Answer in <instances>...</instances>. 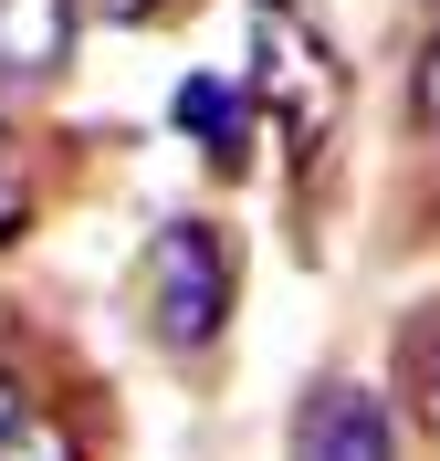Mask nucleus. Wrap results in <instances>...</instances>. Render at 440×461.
I'll return each mask as SVG.
<instances>
[{
    "label": "nucleus",
    "instance_id": "nucleus-1",
    "mask_svg": "<svg viewBox=\"0 0 440 461\" xmlns=\"http://www.w3.org/2000/svg\"><path fill=\"white\" fill-rule=\"evenodd\" d=\"M147 325L178 357L220 346V325H231V241L210 221H168L147 241Z\"/></svg>",
    "mask_w": 440,
    "mask_h": 461
},
{
    "label": "nucleus",
    "instance_id": "nucleus-2",
    "mask_svg": "<svg viewBox=\"0 0 440 461\" xmlns=\"http://www.w3.org/2000/svg\"><path fill=\"white\" fill-rule=\"evenodd\" d=\"M252 105H273L293 126V147H315L325 126H336V105H346V74H336V53H325L315 32L293 22L283 0H252Z\"/></svg>",
    "mask_w": 440,
    "mask_h": 461
},
{
    "label": "nucleus",
    "instance_id": "nucleus-3",
    "mask_svg": "<svg viewBox=\"0 0 440 461\" xmlns=\"http://www.w3.org/2000/svg\"><path fill=\"white\" fill-rule=\"evenodd\" d=\"M293 461H399V420H388V399H378V388H356V377H325V388H304Z\"/></svg>",
    "mask_w": 440,
    "mask_h": 461
},
{
    "label": "nucleus",
    "instance_id": "nucleus-4",
    "mask_svg": "<svg viewBox=\"0 0 440 461\" xmlns=\"http://www.w3.org/2000/svg\"><path fill=\"white\" fill-rule=\"evenodd\" d=\"M74 22H85V0H0V74L31 85V74H63L74 53Z\"/></svg>",
    "mask_w": 440,
    "mask_h": 461
},
{
    "label": "nucleus",
    "instance_id": "nucleus-5",
    "mask_svg": "<svg viewBox=\"0 0 440 461\" xmlns=\"http://www.w3.org/2000/svg\"><path fill=\"white\" fill-rule=\"evenodd\" d=\"M178 126L200 147H220V158H241V137H252V85H241V74H189V85H178Z\"/></svg>",
    "mask_w": 440,
    "mask_h": 461
},
{
    "label": "nucleus",
    "instance_id": "nucleus-6",
    "mask_svg": "<svg viewBox=\"0 0 440 461\" xmlns=\"http://www.w3.org/2000/svg\"><path fill=\"white\" fill-rule=\"evenodd\" d=\"M0 461H74V440H63L53 420H42V409H22V420L0 430Z\"/></svg>",
    "mask_w": 440,
    "mask_h": 461
},
{
    "label": "nucleus",
    "instance_id": "nucleus-7",
    "mask_svg": "<svg viewBox=\"0 0 440 461\" xmlns=\"http://www.w3.org/2000/svg\"><path fill=\"white\" fill-rule=\"evenodd\" d=\"M85 11H105V22H168L178 0H85Z\"/></svg>",
    "mask_w": 440,
    "mask_h": 461
},
{
    "label": "nucleus",
    "instance_id": "nucleus-8",
    "mask_svg": "<svg viewBox=\"0 0 440 461\" xmlns=\"http://www.w3.org/2000/svg\"><path fill=\"white\" fill-rule=\"evenodd\" d=\"M419 126L440 137V42H430V63H419Z\"/></svg>",
    "mask_w": 440,
    "mask_h": 461
},
{
    "label": "nucleus",
    "instance_id": "nucleus-9",
    "mask_svg": "<svg viewBox=\"0 0 440 461\" xmlns=\"http://www.w3.org/2000/svg\"><path fill=\"white\" fill-rule=\"evenodd\" d=\"M419 420H430V430H440V346H430V357H419Z\"/></svg>",
    "mask_w": 440,
    "mask_h": 461
},
{
    "label": "nucleus",
    "instance_id": "nucleus-10",
    "mask_svg": "<svg viewBox=\"0 0 440 461\" xmlns=\"http://www.w3.org/2000/svg\"><path fill=\"white\" fill-rule=\"evenodd\" d=\"M22 221V178H11V158H0V230Z\"/></svg>",
    "mask_w": 440,
    "mask_h": 461
},
{
    "label": "nucleus",
    "instance_id": "nucleus-11",
    "mask_svg": "<svg viewBox=\"0 0 440 461\" xmlns=\"http://www.w3.org/2000/svg\"><path fill=\"white\" fill-rule=\"evenodd\" d=\"M11 420H22V388H11V377H0V430H11Z\"/></svg>",
    "mask_w": 440,
    "mask_h": 461
}]
</instances>
